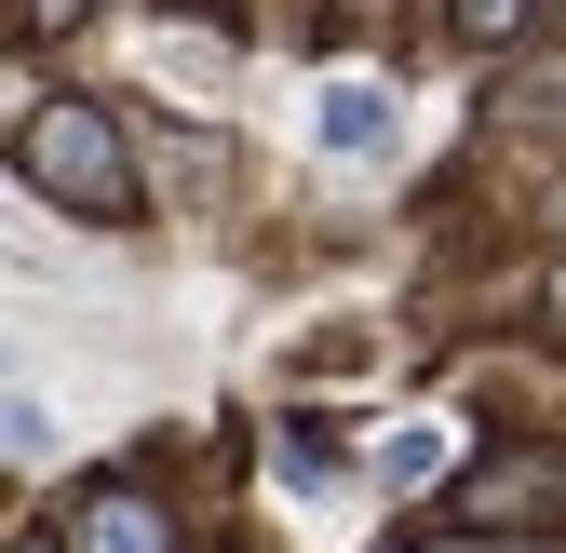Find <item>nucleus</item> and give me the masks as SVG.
Returning a JSON list of instances; mask_svg holds the SVG:
<instances>
[{
	"instance_id": "0eeeda50",
	"label": "nucleus",
	"mask_w": 566,
	"mask_h": 553,
	"mask_svg": "<svg viewBox=\"0 0 566 553\" xmlns=\"http://www.w3.org/2000/svg\"><path fill=\"white\" fill-rule=\"evenodd\" d=\"M553 324H566V270H553Z\"/></svg>"
},
{
	"instance_id": "f03ea898",
	"label": "nucleus",
	"mask_w": 566,
	"mask_h": 553,
	"mask_svg": "<svg viewBox=\"0 0 566 553\" xmlns=\"http://www.w3.org/2000/svg\"><path fill=\"white\" fill-rule=\"evenodd\" d=\"M553 513H566V459H526L513 446V459H472L459 472V526L472 540H513V526H553Z\"/></svg>"
},
{
	"instance_id": "f257e3e1",
	"label": "nucleus",
	"mask_w": 566,
	"mask_h": 553,
	"mask_svg": "<svg viewBox=\"0 0 566 553\" xmlns=\"http://www.w3.org/2000/svg\"><path fill=\"white\" fill-rule=\"evenodd\" d=\"M14 176L41 202H67V217H135V163H122V122L95 95H41L14 122Z\"/></svg>"
},
{
	"instance_id": "7ed1b4c3",
	"label": "nucleus",
	"mask_w": 566,
	"mask_h": 553,
	"mask_svg": "<svg viewBox=\"0 0 566 553\" xmlns=\"http://www.w3.org/2000/svg\"><path fill=\"white\" fill-rule=\"evenodd\" d=\"M67 553H176V513L149 487H82V513H67Z\"/></svg>"
},
{
	"instance_id": "6e6552de",
	"label": "nucleus",
	"mask_w": 566,
	"mask_h": 553,
	"mask_svg": "<svg viewBox=\"0 0 566 553\" xmlns=\"http://www.w3.org/2000/svg\"><path fill=\"white\" fill-rule=\"evenodd\" d=\"M14 553H41V540H14Z\"/></svg>"
},
{
	"instance_id": "423d86ee",
	"label": "nucleus",
	"mask_w": 566,
	"mask_h": 553,
	"mask_svg": "<svg viewBox=\"0 0 566 553\" xmlns=\"http://www.w3.org/2000/svg\"><path fill=\"white\" fill-rule=\"evenodd\" d=\"M67 14H95V0H28V28H67Z\"/></svg>"
},
{
	"instance_id": "39448f33",
	"label": "nucleus",
	"mask_w": 566,
	"mask_h": 553,
	"mask_svg": "<svg viewBox=\"0 0 566 553\" xmlns=\"http://www.w3.org/2000/svg\"><path fill=\"white\" fill-rule=\"evenodd\" d=\"M446 28H459V41H513V28H526V0H446Z\"/></svg>"
},
{
	"instance_id": "20e7f679",
	"label": "nucleus",
	"mask_w": 566,
	"mask_h": 553,
	"mask_svg": "<svg viewBox=\"0 0 566 553\" xmlns=\"http://www.w3.org/2000/svg\"><path fill=\"white\" fill-rule=\"evenodd\" d=\"M378 135H391V95H365V82L324 95V149H378Z\"/></svg>"
}]
</instances>
